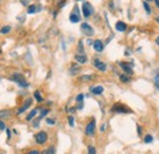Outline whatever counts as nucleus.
Masks as SVG:
<instances>
[{"instance_id": "nucleus-30", "label": "nucleus", "mask_w": 159, "mask_h": 154, "mask_svg": "<svg viewBox=\"0 0 159 154\" xmlns=\"http://www.w3.org/2000/svg\"><path fill=\"white\" fill-rule=\"evenodd\" d=\"M83 98H84V96L81 93V94H79V96L76 97V102L77 103H82V100H83Z\"/></svg>"}, {"instance_id": "nucleus-13", "label": "nucleus", "mask_w": 159, "mask_h": 154, "mask_svg": "<svg viewBox=\"0 0 159 154\" xmlns=\"http://www.w3.org/2000/svg\"><path fill=\"white\" fill-rule=\"evenodd\" d=\"M11 115H12V113H11L10 110H1V111H0V120L4 121V120H6V119H10Z\"/></svg>"}, {"instance_id": "nucleus-35", "label": "nucleus", "mask_w": 159, "mask_h": 154, "mask_svg": "<svg viewBox=\"0 0 159 154\" xmlns=\"http://www.w3.org/2000/svg\"><path fill=\"white\" fill-rule=\"evenodd\" d=\"M137 131H139V135H142V127L141 126H137Z\"/></svg>"}, {"instance_id": "nucleus-28", "label": "nucleus", "mask_w": 159, "mask_h": 154, "mask_svg": "<svg viewBox=\"0 0 159 154\" xmlns=\"http://www.w3.org/2000/svg\"><path fill=\"white\" fill-rule=\"evenodd\" d=\"M69 125L71 126V127H74L75 126V120H74V116H69Z\"/></svg>"}, {"instance_id": "nucleus-27", "label": "nucleus", "mask_w": 159, "mask_h": 154, "mask_svg": "<svg viewBox=\"0 0 159 154\" xmlns=\"http://www.w3.org/2000/svg\"><path fill=\"white\" fill-rule=\"evenodd\" d=\"M88 154H97L96 147H93V146H89V147H88Z\"/></svg>"}, {"instance_id": "nucleus-4", "label": "nucleus", "mask_w": 159, "mask_h": 154, "mask_svg": "<svg viewBox=\"0 0 159 154\" xmlns=\"http://www.w3.org/2000/svg\"><path fill=\"white\" fill-rule=\"evenodd\" d=\"M81 31H82V33L86 34L87 37H92V36L94 34V29H93L87 22H83V23L81 25Z\"/></svg>"}, {"instance_id": "nucleus-11", "label": "nucleus", "mask_w": 159, "mask_h": 154, "mask_svg": "<svg viewBox=\"0 0 159 154\" xmlns=\"http://www.w3.org/2000/svg\"><path fill=\"white\" fill-rule=\"evenodd\" d=\"M40 10H42V6L39 4H34V5H30V7L27 9V12L28 14H36Z\"/></svg>"}, {"instance_id": "nucleus-41", "label": "nucleus", "mask_w": 159, "mask_h": 154, "mask_svg": "<svg viewBox=\"0 0 159 154\" xmlns=\"http://www.w3.org/2000/svg\"><path fill=\"white\" fill-rule=\"evenodd\" d=\"M156 21H157V22L159 23V16H158V17H156Z\"/></svg>"}, {"instance_id": "nucleus-20", "label": "nucleus", "mask_w": 159, "mask_h": 154, "mask_svg": "<svg viewBox=\"0 0 159 154\" xmlns=\"http://www.w3.org/2000/svg\"><path fill=\"white\" fill-rule=\"evenodd\" d=\"M120 81L124 83H129L131 81V77L127 76V75H120Z\"/></svg>"}, {"instance_id": "nucleus-5", "label": "nucleus", "mask_w": 159, "mask_h": 154, "mask_svg": "<svg viewBox=\"0 0 159 154\" xmlns=\"http://www.w3.org/2000/svg\"><path fill=\"white\" fill-rule=\"evenodd\" d=\"M120 67L125 71V74L127 75V76H132V66H134V64L132 62H124V61H121L119 62Z\"/></svg>"}, {"instance_id": "nucleus-16", "label": "nucleus", "mask_w": 159, "mask_h": 154, "mask_svg": "<svg viewBox=\"0 0 159 154\" xmlns=\"http://www.w3.org/2000/svg\"><path fill=\"white\" fill-rule=\"evenodd\" d=\"M38 110H39V109H33V110H32V111H31V113H30V114L27 115V117H26V120H27V121H31V120H32V119H33L34 116L37 115Z\"/></svg>"}, {"instance_id": "nucleus-17", "label": "nucleus", "mask_w": 159, "mask_h": 154, "mask_svg": "<svg viewBox=\"0 0 159 154\" xmlns=\"http://www.w3.org/2000/svg\"><path fill=\"white\" fill-rule=\"evenodd\" d=\"M70 22H72V23H77V22H80V16L77 15V14H71L70 15Z\"/></svg>"}, {"instance_id": "nucleus-39", "label": "nucleus", "mask_w": 159, "mask_h": 154, "mask_svg": "<svg viewBox=\"0 0 159 154\" xmlns=\"http://www.w3.org/2000/svg\"><path fill=\"white\" fill-rule=\"evenodd\" d=\"M156 44H157V45H159V36L157 37V39H156Z\"/></svg>"}, {"instance_id": "nucleus-33", "label": "nucleus", "mask_w": 159, "mask_h": 154, "mask_svg": "<svg viewBox=\"0 0 159 154\" xmlns=\"http://www.w3.org/2000/svg\"><path fill=\"white\" fill-rule=\"evenodd\" d=\"M28 154H40L39 151H37V149H33V151H30Z\"/></svg>"}, {"instance_id": "nucleus-25", "label": "nucleus", "mask_w": 159, "mask_h": 154, "mask_svg": "<svg viewBox=\"0 0 159 154\" xmlns=\"http://www.w3.org/2000/svg\"><path fill=\"white\" fill-rule=\"evenodd\" d=\"M34 98H36V99H37V102H43V97L40 96V92L39 91H36V92H34Z\"/></svg>"}, {"instance_id": "nucleus-24", "label": "nucleus", "mask_w": 159, "mask_h": 154, "mask_svg": "<svg viewBox=\"0 0 159 154\" xmlns=\"http://www.w3.org/2000/svg\"><path fill=\"white\" fill-rule=\"evenodd\" d=\"M143 142L144 143H151V142H153V137L151 135H146L144 138H143Z\"/></svg>"}, {"instance_id": "nucleus-3", "label": "nucleus", "mask_w": 159, "mask_h": 154, "mask_svg": "<svg viewBox=\"0 0 159 154\" xmlns=\"http://www.w3.org/2000/svg\"><path fill=\"white\" fill-rule=\"evenodd\" d=\"M94 132H96V120L92 119V120L87 124L86 130H84V134H86V136H93Z\"/></svg>"}, {"instance_id": "nucleus-34", "label": "nucleus", "mask_w": 159, "mask_h": 154, "mask_svg": "<svg viewBox=\"0 0 159 154\" xmlns=\"http://www.w3.org/2000/svg\"><path fill=\"white\" fill-rule=\"evenodd\" d=\"M58 4H59V7H62V6H65V4H66V1H59Z\"/></svg>"}, {"instance_id": "nucleus-38", "label": "nucleus", "mask_w": 159, "mask_h": 154, "mask_svg": "<svg viewBox=\"0 0 159 154\" xmlns=\"http://www.w3.org/2000/svg\"><path fill=\"white\" fill-rule=\"evenodd\" d=\"M154 4L157 5V7L159 9V0H154Z\"/></svg>"}, {"instance_id": "nucleus-12", "label": "nucleus", "mask_w": 159, "mask_h": 154, "mask_svg": "<svg viewBox=\"0 0 159 154\" xmlns=\"http://www.w3.org/2000/svg\"><path fill=\"white\" fill-rule=\"evenodd\" d=\"M115 28H116V31H119V32H125V31L127 29V25H126L125 22H122V21H118L116 25H115Z\"/></svg>"}, {"instance_id": "nucleus-22", "label": "nucleus", "mask_w": 159, "mask_h": 154, "mask_svg": "<svg viewBox=\"0 0 159 154\" xmlns=\"http://www.w3.org/2000/svg\"><path fill=\"white\" fill-rule=\"evenodd\" d=\"M11 31V27L10 26H5V27H2L1 29H0V34H6V33H9Z\"/></svg>"}, {"instance_id": "nucleus-19", "label": "nucleus", "mask_w": 159, "mask_h": 154, "mask_svg": "<svg viewBox=\"0 0 159 154\" xmlns=\"http://www.w3.org/2000/svg\"><path fill=\"white\" fill-rule=\"evenodd\" d=\"M80 71V66L79 65H72L71 69H70V75H76Z\"/></svg>"}, {"instance_id": "nucleus-14", "label": "nucleus", "mask_w": 159, "mask_h": 154, "mask_svg": "<svg viewBox=\"0 0 159 154\" xmlns=\"http://www.w3.org/2000/svg\"><path fill=\"white\" fill-rule=\"evenodd\" d=\"M103 91H104V88H103L102 86H96V87H92V88H91V92H92L94 96H100V94L103 93Z\"/></svg>"}, {"instance_id": "nucleus-37", "label": "nucleus", "mask_w": 159, "mask_h": 154, "mask_svg": "<svg viewBox=\"0 0 159 154\" xmlns=\"http://www.w3.org/2000/svg\"><path fill=\"white\" fill-rule=\"evenodd\" d=\"M105 127H107V125H105V124H104V125H103V126H102V127H100V131H102V132H103V131H104V130H105Z\"/></svg>"}, {"instance_id": "nucleus-31", "label": "nucleus", "mask_w": 159, "mask_h": 154, "mask_svg": "<svg viewBox=\"0 0 159 154\" xmlns=\"http://www.w3.org/2000/svg\"><path fill=\"white\" fill-rule=\"evenodd\" d=\"M0 130H1V131L6 130V125H5V124H4V121H1V120H0Z\"/></svg>"}, {"instance_id": "nucleus-26", "label": "nucleus", "mask_w": 159, "mask_h": 154, "mask_svg": "<svg viewBox=\"0 0 159 154\" xmlns=\"http://www.w3.org/2000/svg\"><path fill=\"white\" fill-rule=\"evenodd\" d=\"M47 152H48V154H57V152H55V147H54V146H50V147L47 149Z\"/></svg>"}, {"instance_id": "nucleus-2", "label": "nucleus", "mask_w": 159, "mask_h": 154, "mask_svg": "<svg viewBox=\"0 0 159 154\" xmlns=\"http://www.w3.org/2000/svg\"><path fill=\"white\" fill-rule=\"evenodd\" d=\"M82 14H83V16L86 19H88L93 14V7L88 1H83L82 2Z\"/></svg>"}, {"instance_id": "nucleus-1", "label": "nucleus", "mask_w": 159, "mask_h": 154, "mask_svg": "<svg viewBox=\"0 0 159 154\" xmlns=\"http://www.w3.org/2000/svg\"><path fill=\"white\" fill-rule=\"evenodd\" d=\"M11 79L12 81H15L20 87H28L30 86V83L25 79V77L22 76L21 74H19V72H16V74H14L12 75V77H11Z\"/></svg>"}, {"instance_id": "nucleus-18", "label": "nucleus", "mask_w": 159, "mask_h": 154, "mask_svg": "<svg viewBox=\"0 0 159 154\" xmlns=\"http://www.w3.org/2000/svg\"><path fill=\"white\" fill-rule=\"evenodd\" d=\"M94 78H96L94 75H83V76L80 77V81H92Z\"/></svg>"}, {"instance_id": "nucleus-8", "label": "nucleus", "mask_w": 159, "mask_h": 154, "mask_svg": "<svg viewBox=\"0 0 159 154\" xmlns=\"http://www.w3.org/2000/svg\"><path fill=\"white\" fill-rule=\"evenodd\" d=\"M93 65H94V67L98 69L99 71H105V70H107V64L103 62V61H100L99 59H94V60H93Z\"/></svg>"}, {"instance_id": "nucleus-36", "label": "nucleus", "mask_w": 159, "mask_h": 154, "mask_svg": "<svg viewBox=\"0 0 159 154\" xmlns=\"http://www.w3.org/2000/svg\"><path fill=\"white\" fill-rule=\"evenodd\" d=\"M21 4H22V5H25V6H27V5H28V1H23V0H22V1H21Z\"/></svg>"}, {"instance_id": "nucleus-40", "label": "nucleus", "mask_w": 159, "mask_h": 154, "mask_svg": "<svg viewBox=\"0 0 159 154\" xmlns=\"http://www.w3.org/2000/svg\"><path fill=\"white\" fill-rule=\"evenodd\" d=\"M40 154H48V152H47V149H44V151L40 152Z\"/></svg>"}, {"instance_id": "nucleus-29", "label": "nucleus", "mask_w": 159, "mask_h": 154, "mask_svg": "<svg viewBox=\"0 0 159 154\" xmlns=\"http://www.w3.org/2000/svg\"><path fill=\"white\" fill-rule=\"evenodd\" d=\"M79 52H80V54H83V42H82V40L79 42Z\"/></svg>"}, {"instance_id": "nucleus-9", "label": "nucleus", "mask_w": 159, "mask_h": 154, "mask_svg": "<svg viewBox=\"0 0 159 154\" xmlns=\"http://www.w3.org/2000/svg\"><path fill=\"white\" fill-rule=\"evenodd\" d=\"M93 48H94V50H96V52L100 53V52H103V50H104V43H103L100 39H97V40H94V42H93Z\"/></svg>"}, {"instance_id": "nucleus-23", "label": "nucleus", "mask_w": 159, "mask_h": 154, "mask_svg": "<svg viewBox=\"0 0 159 154\" xmlns=\"http://www.w3.org/2000/svg\"><path fill=\"white\" fill-rule=\"evenodd\" d=\"M143 7H144L147 15H151V7H149V4L147 1H143Z\"/></svg>"}, {"instance_id": "nucleus-21", "label": "nucleus", "mask_w": 159, "mask_h": 154, "mask_svg": "<svg viewBox=\"0 0 159 154\" xmlns=\"http://www.w3.org/2000/svg\"><path fill=\"white\" fill-rule=\"evenodd\" d=\"M154 83H156V87L159 89V69L154 72Z\"/></svg>"}, {"instance_id": "nucleus-6", "label": "nucleus", "mask_w": 159, "mask_h": 154, "mask_svg": "<svg viewBox=\"0 0 159 154\" xmlns=\"http://www.w3.org/2000/svg\"><path fill=\"white\" fill-rule=\"evenodd\" d=\"M111 111H114V113H119V114H129V113H130V110H129L125 105H121L120 103L115 104V105L111 108Z\"/></svg>"}, {"instance_id": "nucleus-10", "label": "nucleus", "mask_w": 159, "mask_h": 154, "mask_svg": "<svg viewBox=\"0 0 159 154\" xmlns=\"http://www.w3.org/2000/svg\"><path fill=\"white\" fill-rule=\"evenodd\" d=\"M31 104H32V98H28V99H27V100L25 102V104H23V105L21 106L20 109H19V111H17V114L20 115V114H22L23 111H26V110H27V109H28V108L31 106Z\"/></svg>"}, {"instance_id": "nucleus-15", "label": "nucleus", "mask_w": 159, "mask_h": 154, "mask_svg": "<svg viewBox=\"0 0 159 154\" xmlns=\"http://www.w3.org/2000/svg\"><path fill=\"white\" fill-rule=\"evenodd\" d=\"M75 60L79 62V64H86L87 62V57L84 54H76L75 55Z\"/></svg>"}, {"instance_id": "nucleus-7", "label": "nucleus", "mask_w": 159, "mask_h": 154, "mask_svg": "<svg viewBox=\"0 0 159 154\" xmlns=\"http://www.w3.org/2000/svg\"><path fill=\"white\" fill-rule=\"evenodd\" d=\"M34 138H36V142L38 144H44L48 141V134L44 132V131H40V132H38L37 135L34 136Z\"/></svg>"}, {"instance_id": "nucleus-32", "label": "nucleus", "mask_w": 159, "mask_h": 154, "mask_svg": "<svg viewBox=\"0 0 159 154\" xmlns=\"http://www.w3.org/2000/svg\"><path fill=\"white\" fill-rule=\"evenodd\" d=\"M47 122L49 125H55V120L54 119H47Z\"/></svg>"}]
</instances>
